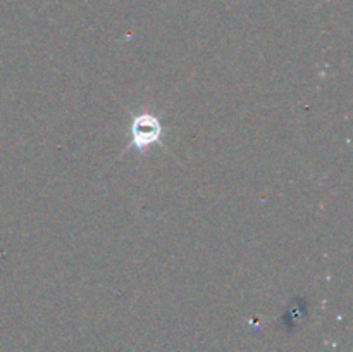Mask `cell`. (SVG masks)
Here are the masks:
<instances>
[{
	"label": "cell",
	"instance_id": "cell-1",
	"mask_svg": "<svg viewBox=\"0 0 353 352\" xmlns=\"http://www.w3.org/2000/svg\"><path fill=\"white\" fill-rule=\"evenodd\" d=\"M131 145L138 150H145L147 147H152L162 138V124L154 114H138L133 117L130 126Z\"/></svg>",
	"mask_w": 353,
	"mask_h": 352
}]
</instances>
